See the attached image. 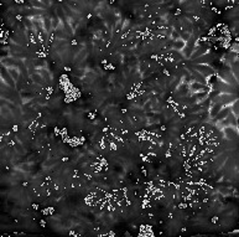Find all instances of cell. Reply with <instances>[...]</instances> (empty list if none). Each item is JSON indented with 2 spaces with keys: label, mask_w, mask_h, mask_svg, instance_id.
<instances>
[{
  "label": "cell",
  "mask_w": 239,
  "mask_h": 237,
  "mask_svg": "<svg viewBox=\"0 0 239 237\" xmlns=\"http://www.w3.org/2000/svg\"><path fill=\"white\" fill-rule=\"evenodd\" d=\"M206 52H207V50L205 49V47H197L196 51H195L193 54L191 55V57H192V59H197V57H198V56H201V55L206 54Z\"/></svg>",
  "instance_id": "3957f363"
},
{
  "label": "cell",
  "mask_w": 239,
  "mask_h": 237,
  "mask_svg": "<svg viewBox=\"0 0 239 237\" xmlns=\"http://www.w3.org/2000/svg\"><path fill=\"white\" fill-rule=\"evenodd\" d=\"M196 68H197V72H200L202 76H211L213 75V71L212 67H209L208 65H196Z\"/></svg>",
  "instance_id": "6da1fadb"
},
{
  "label": "cell",
  "mask_w": 239,
  "mask_h": 237,
  "mask_svg": "<svg viewBox=\"0 0 239 237\" xmlns=\"http://www.w3.org/2000/svg\"><path fill=\"white\" fill-rule=\"evenodd\" d=\"M223 129H224V133H226V135H227L229 139H234V138H237V135H238L237 128L227 127V128H223Z\"/></svg>",
  "instance_id": "7a4b0ae2"
},
{
  "label": "cell",
  "mask_w": 239,
  "mask_h": 237,
  "mask_svg": "<svg viewBox=\"0 0 239 237\" xmlns=\"http://www.w3.org/2000/svg\"><path fill=\"white\" fill-rule=\"evenodd\" d=\"M9 73L13 77L14 81H16L19 78V70H16V68H9Z\"/></svg>",
  "instance_id": "5b68a950"
},
{
  "label": "cell",
  "mask_w": 239,
  "mask_h": 237,
  "mask_svg": "<svg viewBox=\"0 0 239 237\" xmlns=\"http://www.w3.org/2000/svg\"><path fill=\"white\" fill-rule=\"evenodd\" d=\"M185 46H186V42L183 40H175V44H174V49L175 50H181L182 51V49H185Z\"/></svg>",
  "instance_id": "277c9868"
}]
</instances>
